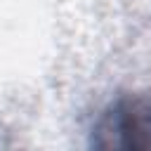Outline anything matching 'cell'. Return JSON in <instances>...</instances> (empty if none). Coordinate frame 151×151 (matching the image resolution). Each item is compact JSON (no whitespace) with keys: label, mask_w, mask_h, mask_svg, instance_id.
<instances>
[{"label":"cell","mask_w":151,"mask_h":151,"mask_svg":"<svg viewBox=\"0 0 151 151\" xmlns=\"http://www.w3.org/2000/svg\"><path fill=\"white\" fill-rule=\"evenodd\" d=\"M90 144L104 151H151V94H120L94 120Z\"/></svg>","instance_id":"6da1fadb"}]
</instances>
